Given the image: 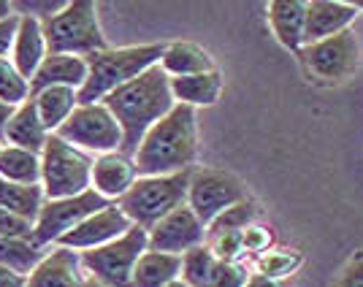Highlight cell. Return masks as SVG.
I'll return each instance as SVG.
<instances>
[{
  "mask_svg": "<svg viewBox=\"0 0 363 287\" xmlns=\"http://www.w3.org/2000/svg\"><path fill=\"white\" fill-rule=\"evenodd\" d=\"M138 179L136 160L122 154V152H108L98 154L95 166H92V190L101 198H106L108 203L120 201Z\"/></svg>",
  "mask_w": 363,
  "mask_h": 287,
  "instance_id": "2e32d148",
  "label": "cell"
},
{
  "mask_svg": "<svg viewBox=\"0 0 363 287\" xmlns=\"http://www.w3.org/2000/svg\"><path fill=\"white\" fill-rule=\"evenodd\" d=\"M358 16H361V11L355 9V3H347V0H312V3H306L303 46L350 30Z\"/></svg>",
  "mask_w": 363,
  "mask_h": 287,
  "instance_id": "9a60e30c",
  "label": "cell"
},
{
  "mask_svg": "<svg viewBox=\"0 0 363 287\" xmlns=\"http://www.w3.org/2000/svg\"><path fill=\"white\" fill-rule=\"evenodd\" d=\"M166 44H138L101 49L87 55V81L79 90V103H101L106 95L125 87L136 76L160 65Z\"/></svg>",
  "mask_w": 363,
  "mask_h": 287,
  "instance_id": "3957f363",
  "label": "cell"
},
{
  "mask_svg": "<svg viewBox=\"0 0 363 287\" xmlns=\"http://www.w3.org/2000/svg\"><path fill=\"white\" fill-rule=\"evenodd\" d=\"M244 287H288L282 279H269V276H260V274H252L247 276V285Z\"/></svg>",
  "mask_w": 363,
  "mask_h": 287,
  "instance_id": "74e56055",
  "label": "cell"
},
{
  "mask_svg": "<svg viewBox=\"0 0 363 287\" xmlns=\"http://www.w3.org/2000/svg\"><path fill=\"white\" fill-rule=\"evenodd\" d=\"M41 247H35L30 239H0V266L11 271L30 276V271L41 263Z\"/></svg>",
  "mask_w": 363,
  "mask_h": 287,
  "instance_id": "83f0119b",
  "label": "cell"
},
{
  "mask_svg": "<svg viewBox=\"0 0 363 287\" xmlns=\"http://www.w3.org/2000/svg\"><path fill=\"white\" fill-rule=\"evenodd\" d=\"M84 287H106V285H101V282H95V279H87V285Z\"/></svg>",
  "mask_w": 363,
  "mask_h": 287,
  "instance_id": "b9f144b4",
  "label": "cell"
},
{
  "mask_svg": "<svg viewBox=\"0 0 363 287\" xmlns=\"http://www.w3.org/2000/svg\"><path fill=\"white\" fill-rule=\"evenodd\" d=\"M16 28H19V14L0 22V57H9V52L14 49Z\"/></svg>",
  "mask_w": 363,
  "mask_h": 287,
  "instance_id": "d590c367",
  "label": "cell"
},
{
  "mask_svg": "<svg viewBox=\"0 0 363 287\" xmlns=\"http://www.w3.org/2000/svg\"><path fill=\"white\" fill-rule=\"evenodd\" d=\"M266 11L277 41L290 52H301L306 30V0H272Z\"/></svg>",
  "mask_w": 363,
  "mask_h": 287,
  "instance_id": "d6986e66",
  "label": "cell"
},
{
  "mask_svg": "<svg viewBox=\"0 0 363 287\" xmlns=\"http://www.w3.org/2000/svg\"><path fill=\"white\" fill-rule=\"evenodd\" d=\"M14 14H16L14 3H6V0H0V22H3V19H9V16H14Z\"/></svg>",
  "mask_w": 363,
  "mask_h": 287,
  "instance_id": "ab89813d",
  "label": "cell"
},
{
  "mask_svg": "<svg viewBox=\"0 0 363 287\" xmlns=\"http://www.w3.org/2000/svg\"><path fill=\"white\" fill-rule=\"evenodd\" d=\"M101 103L114 114V120L122 128V154L133 157L141 144V138L147 136L152 125L168 117L171 108L177 106L174 95H171V76L155 65L150 71L136 76L133 81H128L125 87L106 95Z\"/></svg>",
  "mask_w": 363,
  "mask_h": 287,
  "instance_id": "6da1fadb",
  "label": "cell"
},
{
  "mask_svg": "<svg viewBox=\"0 0 363 287\" xmlns=\"http://www.w3.org/2000/svg\"><path fill=\"white\" fill-rule=\"evenodd\" d=\"M0 176L16 184H41V154L19 150V147H3Z\"/></svg>",
  "mask_w": 363,
  "mask_h": 287,
  "instance_id": "484cf974",
  "label": "cell"
},
{
  "mask_svg": "<svg viewBox=\"0 0 363 287\" xmlns=\"http://www.w3.org/2000/svg\"><path fill=\"white\" fill-rule=\"evenodd\" d=\"M57 136L87 154H108L122 150V128L106 103H79L74 114L60 125Z\"/></svg>",
  "mask_w": 363,
  "mask_h": 287,
  "instance_id": "ba28073f",
  "label": "cell"
},
{
  "mask_svg": "<svg viewBox=\"0 0 363 287\" xmlns=\"http://www.w3.org/2000/svg\"><path fill=\"white\" fill-rule=\"evenodd\" d=\"M0 239H30L33 242V223L0 209Z\"/></svg>",
  "mask_w": 363,
  "mask_h": 287,
  "instance_id": "d6a6232c",
  "label": "cell"
},
{
  "mask_svg": "<svg viewBox=\"0 0 363 287\" xmlns=\"http://www.w3.org/2000/svg\"><path fill=\"white\" fill-rule=\"evenodd\" d=\"M220 271V260L214 257V252L209 249V244H201L196 249L182 255V276L190 287H214Z\"/></svg>",
  "mask_w": 363,
  "mask_h": 287,
  "instance_id": "4316f807",
  "label": "cell"
},
{
  "mask_svg": "<svg viewBox=\"0 0 363 287\" xmlns=\"http://www.w3.org/2000/svg\"><path fill=\"white\" fill-rule=\"evenodd\" d=\"M147 236H150V249H155V252L184 255L201 244H206V225L184 203L171 214H166L157 225H152L147 230Z\"/></svg>",
  "mask_w": 363,
  "mask_h": 287,
  "instance_id": "7c38bea8",
  "label": "cell"
},
{
  "mask_svg": "<svg viewBox=\"0 0 363 287\" xmlns=\"http://www.w3.org/2000/svg\"><path fill=\"white\" fill-rule=\"evenodd\" d=\"M355 9H358V11L363 14V0H355Z\"/></svg>",
  "mask_w": 363,
  "mask_h": 287,
  "instance_id": "7bdbcfd3",
  "label": "cell"
},
{
  "mask_svg": "<svg viewBox=\"0 0 363 287\" xmlns=\"http://www.w3.org/2000/svg\"><path fill=\"white\" fill-rule=\"evenodd\" d=\"M298 55H301L306 71L315 79L325 81V84H339V81H347L361 65V38L350 28L331 38L306 44Z\"/></svg>",
  "mask_w": 363,
  "mask_h": 287,
  "instance_id": "30bf717a",
  "label": "cell"
},
{
  "mask_svg": "<svg viewBox=\"0 0 363 287\" xmlns=\"http://www.w3.org/2000/svg\"><path fill=\"white\" fill-rule=\"evenodd\" d=\"M84 266L82 252L68 247H52V252H44L41 263L28 276V287H84Z\"/></svg>",
  "mask_w": 363,
  "mask_h": 287,
  "instance_id": "5bb4252c",
  "label": "cell"
},
{
  "mask_svg": "<svg viewBox=\"0 0 363 287\" xmlns=\"http://www.w3.org/2000/svg\"><path fill=\"white\" fill-rule=\"evenodd\" d=\"M182 276V255L155 252L147 249L138 257L133 269V285L130 287H168Z\"/></svg>",
  "mask_w": 363,
  "mask_h": 287,
  "instance_id": "603a6c76",
  "label": "cell"
},
{
  "mask_svg": "<svg viewBox=\"0 0 363 287\" xmlns=\"http://www.w3.org/2000/svg\"><path fill=\"white\" fill-rule=\"evenodd\" d=\"M130 227H133V223L125 217L120 206L108 203L106 209L90 214L84 223H79L74 230H68L55 247H68V249H76V252H90V249L117 242Z\"/></svg>",
  "mask_w": 363,
  "mask_h": 287,
  "instance_id": "4fadbf2b",
  "label": "cell"
},
{
  "mask_svg": "<svg viewBox=\"0 0 363 287\" xmlns=\"http://www.w3.org/2000/svg\"><path fill=\"white\" fill-rule=\"evenodd\" d=\"M3 138L9 147H19V150H28L41 154L44 152V144L49 138V130L44 128V122L38 117V108H35V101L33 95L22 103V106L14 108L11 120L3 130Z\"/></svg>",
  "mask_w": 363,
  "mask_h": 287,
  "instance_id": "ffe728a7",
  "label": "cell"
},
{
  "mask_svg": "<svg viewBox=\"0 0 363 287\" xmlns=\"http://www.w3.org/2000/svg\"><path fill=\"white\" fill-rule=\"evenodd\" d=\"M87 81V60L79 55H46L41 68L30 81V92H41L46 87H74L82 90Z\"/></svg>",
  "mask_w": 363,
  "mask_h": 287,
  "instance_id": "ac0fdd59",
  "label": "cell"
},
{
  "mask_svg": "<svg viewBox=\"0 0 363 287\" xmlns=\"http://www.w3.org/2000/svg\"><path fill=\"white\" fill-rule=\"evenodd\" d=\"M257 220V203L252 198H247L242 203L230 206L214 220L212 225L206 227V239L220 236V233H242L244 227H250Z\"/></svg>",
  "mask_w": 363,
  "mask_h": 287,
  "instance_id": "f546056e",
  "label": "cell"
},
{
  "mask_svg": "<svg viewBox=\"0 0 363 287\" xmlns=\"http://www.w3.org/2000/svg\"><path fill=\"white\" fill-rule=\"evenodd\" d=\"M49 49H46L44 25L35 14H19V28H16L14 49H11V62L19 74L28 81H33L35 71L46 60Z\"/></svg>",
  "mask_w": 363,
  "mask_h": 287,
  "instance_id": "e0dca14e",
  "label": "cell"
},
{
  "mask_svg": "<svg viewBox=\"0 0 363 287\" xmlns=\"http://www.w3.org/2000/svg\"><path fill=\"white\" fill-rule=\"evenodd\" d=\"M198 157V120L196 108L177 106L171 114L152 125L141 138L136 154L138 176H168L196 168Z\"/></svg>",
  "mask_w": 363,
  "mask_h": 287,
  "instance_id": "7a4b0ae2",
  "label": "cell"
},
{
  "mask_svg": "<svg viewBox=\"0 0 363 287\" xmlns=\"http://www.w3.org/2000/svg\"><path fill=\"white\" fill-rule=\"evenodd\" d=\"M242 244H244V252H252V255L260 257L263 252H269V249L274 247L272 227L252 223L250 227H244L242 230Z\"/></svg>",
  "mask_w": 363,
  "mask_h": 287,
  "instance_id": "1f68e13d",
  "label": "cell"
},
{
  "mask_svg": "<svg viewBox=\"0 0 363 287\" xmlns=\"http://www.w3.org/2000/svg\"><path fill=\"white\" fill-rule=\"evenodd\" d=\"M0 287H28V276L0 266Z\"/></svg>",
  "mask_w": 363,
  "mask_h": 287,
  "instance_id": "8d00e7d4",
  "label": "cell"
},
{
  "mask_svg": "<svg viewBox=\"0 0 363 287\" xmlns=\"http://www.w3.org/2000/svg\"><path fill=\"white\" fill-rule=\"evenodd\" d=\"M106 206L108 201L98 196L95 190H87V193L74 198H60V201H44L38 220L33 225V244L41 247V249L49 244H57L68 230H74L90 214L101 212Z\"/></svg>",
  "mask_w": 363,
  "mask_h": 287,
  "instance_id": "8fae6325",
  "label": "cell"
},
{
  "mask_svg": "<svg viewBox=\"0 0 363 287\" xmlns=\"http://www.w3.org/2000/svg\"><path fill=\"white\" fill-rule=\"evenodd\" d=\"M33 101L38 108V117L49 133H57L60 125L79 106V90L74 87H46L41 92H33Z\"/></svg>",
  "mask_w": 363,
  "mask_h": 287,
  "instance_id": "cb8c5ba5",
  "label": "cell"
},
{
  "mask_svg": "<svg viewBox=\"0 0 363 287\" xmlns=\"http://www.w3.org/2000/svg\"><path fill=\"white\" fill-rule=\"evenodd\" d=\"M160 68L171 79H179V76H196L214 71V60L203 46L193 44V41H171L163 49Z\"/></svg>",
  "mask_w": 363,
  "mask_h": 287,
  "instance_id": "7402d4cb",
  "label": "cell"
},
{
  "mask_svg": "<svg viewBox=\"0 0 363 287\" xmlns=\"http://www.w3.org/2000/svg\"><path fill=\"white\" fill-rule=\"evenodd\" d=\"M30 81L14 68L9 57H0V101L9 106H22L30 98Z\"/></svg>",
  "mask_w": 363,
  "mask_h": 287,
  "instance_id": "4dcf8cb0",
  "label": "cell"
},
{
  "mask_svg": "<svg viewBox=\"0 0 363 287\" xmlns=\"http://www.w3.org/2000/svg\"><path fill=\"white\" fill-rule=\"evenodd\" d=\"M244 285H247V271H244L239 263H220L214 287H244Z\"/></svg>",
  "mask_w": 363,
  "mask_h": 287,
  "instance_id": "e575fe53",
  "label": "cell"
},
{
  "mask_svg": "<svg viewBox=\"0 0 363 287\" xmlns=\"http://www.w3.org/2000/svg\"><path fill=\"white\" fill-rule=\"evenodd\" d=\"M171 95L182 106H214L220 101V95H223V76L214 68V71H206V74L171 79Z\"/></svg>",
  "mask_w": 363,
  "mask_h": 287,
  "instance_id": "44dd1931",
  "label": "cell"
},
{
  "mask_svg": "<svg viewBox=\"0 0 363 287\" xmlns=\"http://www.w3.org/2000/svg\"><path fill=\"white\" fill-rule=\"evenodd\" d=\"M44 201L46 196L41 184H16V181H9L0 176V209H6V212L16 214V217H22V220L35 225Z\"/></svg>",
  "mask_w": 363,
  "mask_h": 287,
  "instance_id": "d4e9b609",
  "label": "cell"
},
{
  "mask_svg": "<svg viewBox=\"0 0 363 287\" xmlns=\"http://www.w3.org/2000/svg\"><path fill=\"white\" fill-rule=\"evenodd\" d=\"M303 266V255L298 249H282V247H272L269 252L255 260V269L260 276H269V279H288L290 274H296Z\"/></svg>",
  "mask_w": 363,
  "mask_h": 287,
  "instance_id": "f1b7e54d",
  "label": "cell"
},
{
  "mask_svg": "<svg viewBox=\"0 0 363 287\" xmlns=\"http://www.w3.org/2000/svg\"><path fill=\"white\" fill-rule=\"evenodd\" d=\"M336 287H363V252H355V255L345 263Z\"/></svg>",
  "mask_w": 363,
  "mask_h": 287,
  "instance_id": "836d02e7",
  "label": "cell"
},
{
  "mask_svg": "<svg viewBox=\"0 0 363 287\" xmlns=\"http://www.w3.org/2000/svg\"><path fill=\"white\" fill-rule=\"evenodd\" d=\"M150 249V236L144 227L133 225L117 242L98 247L90 252H82V266L90 274V279L106 287H130L133 285V269L138 257Z\"/></svg>",
  "mask_w": 363,
  "mask_h": 287,
  "instance_id": "52a82bcc",
  "label": "cell"
},
{
  "mask_svg": "<svg viewBox=\"0 0 363 287\" xmlns=\"http://www.w3.org/2000/svg\"><path fill=\"white\" fill-rule=\"evenodd\" d=\"M11 114H14V106H9V103L0 101V138H3V130H6V125L11 120Z\"/></svg>",
  "mask_w": 363,
  "mask_h": 287,
  "instance_id": "f35d334b",
  "label": "cell"
},
{
  "mask_svg": "<svg viewBox=\"0 0 363 287\" xmlns=\"http://www.w3.org/2000/svg\"><path fill=\"white\" fill-rule=\"evenodd\" d=\"M92 166L95 157L49 133L41 152V187L46 201L74 198L92 190Z\"/></svg>",
  "mask_w": 363,
  "mask_h": 287,
  "instance_id": "8992f818",
  "label": "cell"
},
{
  "mask_svg": "<svg viewBox=\"0 0 363 287\" xmlns=\"http://www.w3.org/2000/svg\"><path fill=\"white\" fill-rule=\"evenodd\" d=\"M168 287H190V285H187L184 279H177V282H171V285H168Z\"/></svg>",
  "mask_w": 363,
  "mask_h": 287,
  "instance_id": "60d3db41",
  "label": "cell"
},
{
  "mask_svg": "<svg viewBox=\"0 0 363 287\" xmlns=\"http://www.w3.org/2000/svg\"><path fill=\"white\" fill-rule=\"evenodd\" d=\"M247 187L239 176L220 171V168H193L190 190H187V206L196 217L209 227L220 214L247 201Z\"/></svg>",
  "mask_w": 363,
  "mask_h": 287,
  "instance_id": "9c48e42d",
  "label": "cell"
},
{
  "mask_svg": "<svg viewBox=\"0 0 363 287\" xmlns=\"http://www.w3.org/2000/svg\"><path fill=\"white\" fill-rule=\"evenodd\" d=\"M0 150H3V144H0Z\"/></svg>",
  "mask_w": 363,
  "mask_h": 287,
  "instance_id": "ee69618b",
  "label": "cell"
},
{
  "mask_svg": "<svg viewBox=\"0 0 363 287\" xmlns=\"http://www.w3.org/2000/svg\"><path fill=\"white\" fill-rule=\"evenodd\" d=\"M190 176H193V168L182 174H168V176H138L136 184L117 201V206L133 225L150 230L166 214L187 203Z\"/></svg>",
  "mask_w": 363,
  "mask_h": 287,
  "instance_id": "5b68a950",
  "label": "cell"
},
{
  "mask_svg": "<svg viewBox=\"0 0 363 287\" xmlns=\"http://www.w3.org/2000/svg\"><path fill=\"white\" fill-rule=\"evenodd\" d=\"M49 55H79L106 49V35L98 22V6L92 0H71L55 14L41 19Z\"/></svg>",
  "mask_w": 363,
  "mask_h": 287,
  "instance_id": "277c9868",
  "label": "cell"
}]
</instances>
